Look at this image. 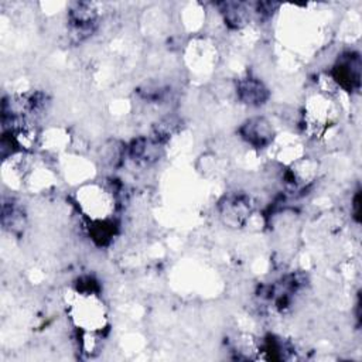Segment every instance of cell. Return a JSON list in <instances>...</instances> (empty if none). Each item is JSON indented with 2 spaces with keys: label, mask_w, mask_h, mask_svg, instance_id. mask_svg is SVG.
<instances>
[{
  "label": "cell",
  "mask_w": 362,
  "mask_h": 362,
  "mask_svg": "<svg viewBox=\"0 0 362 362\" xmlns=\"http://www.w3.org/2000/svg\"><path fill=\"white\" fill-rule=\"evenodd\" d=\"M242 137L253 147H264L273 139V127L264 117H255L242 126Z\"/></svg>",
  "instance_id": "6da1fadb"
}]
</instances>
